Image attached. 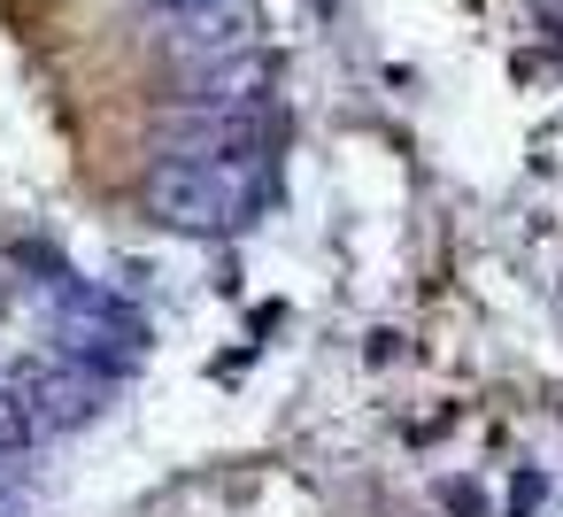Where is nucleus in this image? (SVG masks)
Returning a JSON list of instances; mask_svg holds the SVG:
<instances>
[{"instance_id":"39448f33","label":"nucleus","mask_w":563,"mask_h":517,"mask_svg":"<svg viewBox=\"0 0 563 517\" xmlns=\"http://www.w3.org/2000/svg\"><path fill=\"white\" fill-rule=\"evenodd\" d=\"M40 432L24 417V394H16V371H0V455H24Z\"/></svg>"},{"instance_id":"f03ea898","label":"nucleus","mask_w":563,"mask_h":517,"mask_svg":"<svg viewBox=\"0 0 563 517\" xmlns=\"http://www.w3.org/2000/svg\"><path fill=\"white\" fill-rule=\"evenodd\" d=\"M55 340H63L70 363H86V371H101V378L140 363V324H132L117 301L70 286V271H55Z\"/></svg>"},{"instance_id":"423d86ee","label":"nucleus","mask_w":563,"mask_h":517,"mask_svg":"<svg viewBox=\"0 0 563 517\" xmlns=\"http://www.w3.org/2000/svg\"><path fill=\"white\" fill-rule=\"evenodd\" d=\"M440 502H448L455 517H478V509H486V502H478V486H463V479H448V486H440Z\"/></svg>"},{"instance_id":"20e7f679","label":"nucleus","mask_w":563,"mask_h":517,"mask_svg":"<svg viewBox=\"0 0 563 517\" xmlns=\"http://www.w3.org/2000/svg\"><path fill=\"white\" fill-rule=\"evenodd\" d=\"M163 47L186 55L194 70L232 63V55L255 47V9H247V0H194V9H170L163 16Z\"/></svg>"},{"instance_id":"7ed1b4c3","label":"nucleus","mask_w":563,"mask_h":517,"mask_svg":"<svg viewBox=\"0 0 563 517\" xmlns=\"http://www.w3.org/2000/svg\"><path fill=\"white\" fill-rule=\"evenodd\" d=\"M16 394H24L32 432H78V425H93V417H101L109 378L63 355V363H24V371H16Z\"/></svg>"},{"instance_id":"0eeeda50","label":"nucleus","mask_w":563,"mask_h":517,"mask_svg":"<svg viewBox=\"0 0 563 517\" xmlns=\"http://www.w3.org/2000/svg\"><path fill=\"white\" fill-rule=\"evenodd\" d=\"M540 494H548V486H540V471H525V479H517V494H509V509H517V517H532V509H540Z\"/></svg>"},{"instance_id":"f257e3e1","label":"nucleus","mask_w":563,"mask_h":517,"mask_svg":"<svg viewBox=\"0 0 563 517\" xmlns=\"http://www.w3.org/2000/svg\"><path fill=\"white\" fill-rule=\"evenodd\" d=\"M271 194V155H217V163H178L155 155L147 170V217L170 232H240Z\"/></svg>"},{"instance_id":"6e6552de","label":"nucleus","mask_w":563,"mask_h":517,"mask_svg":"<svg viewBox=\"0 0 563 517\" xmlns=\"http://www.w3.org/2000/svg\"><path fill=\"white\" fill-rule=\"evenodd\" d=\"M147 9H155V16H170V9H194V0H147Z\"/></svg>"}]
</instances>
